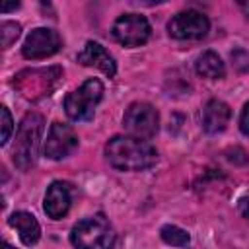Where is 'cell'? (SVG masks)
<instances>
[{
	"label": "cell",
	"mask_w": 249,
	"mask_h": 249,
	"mask_svg": "<svg viewBox=\"0 0 249 249\" xmlns=\"http://www.w3.org/2000/svg\"><path fill=\"white\" fill-rule=\"evenodd\" d=\"M115 239L117 233L103 214H93L80 220L70 231L74 249H113Z\"/></svg>",
	"instance_id": "cell-2"
},
{
	"label": "cell",
	"mask_w": 249,
	"mask_h": 249,
	"mask_svg": "<svg viewBox=\"0 0 249 249\" xmlns=\"http://www.w3.org/2000/svg\"><path fill=\"white\" fill-rule=\"evenodd\" d=\"M230 117H231V109H230L228 103H224L220 99H210L202 107V113H200L202 128L208 134L222 132L228 126V123H230Z\"/></svg>",
	"instance_id": "cell-13"
},
{
	"label": "cell",
	"mask_w": 249,
	"mask_h": 249,
	"mask_svg": "<svg viewBox=\"0 0 249 249\" xmlns=\"http://www.w3.org/2000/svg\"><path fill=\"white\" fill-rule=\"evenodd\" d=\"M0 35H2V45H4V49H8V47L18 39V35H19V25L14 23V21H4Z\"/></svg>",
	"instance_id": "cell-17"
},
{
	"label": "cell",
	"mask_w": 249,
	"mask_h": 249,
	"mask_svg": "<svg viewBox=\"0 0 249 249\" xmlns=\"http://www.w3.org/2000/svg\"><path fill=\"white\" fill-rule=\"evenodd\" d=\"M72 204V189L64 181H53L43 198V210L49 218L60 220L68 214Z\"/></svg>",
	"instance_id": "cell-11"
},
{
	"label": "cell",
	"mask_w": 249,
	"mask_h": 249,
	"mask_svg": "<svg viewBox=\"0 0 249 249\" xmlns=\"http://www.w3.org/2000/svg\"><path fill=\"white\" fill-rule=\"evenodd\" d=\"M239 8H241L243 12H247V14H249V2H239Z\"/></svg>",
	"instance_id": "cell-22"
},
{
	"label": "cell",
	"mask_w": 249,
	"mask_h": 249,
	"mask_svg": "<svg viewBox=\"0 0 249 249\" xmlns=\"http://www.w3.org/2000/svg\"><path fill=\"white\" fill-rule=\"evenodd\" d=\"M239 128L245 136H249V103H245L243 111H241V117H239Z\"/></svg>",
	"instance_id": "cell-19"
},
{
	"label": "cell",
	"mask_w": 249,
	"mask_h": 249,
	"mask_svg": "<svg viewBox=\"0 0 249 249\" xmlns=\"http://www.w3.org/2000/svg\"><path fill=\"white\" fill-rule=\"evenodd\" d=\"M196 74L208 80H222L226 76V66L222 62V58L214 53V51H204L196 62H195Z\"/></svg>",
	"instance_id": "cell-15"
},
{
	"label": "cell",
	"mask_w": 249,
	"mask_h": 249,
	"mask_svg": "<svg viewBox=\"0 0 249 249\" xmlns=\"http://www.w3.org/2000/svg\"><path fill=\"white\" fill-rule=\"evenodd\" d=\"M160 235L161 239L167 243V245H173V247H187L189 241H191V235L179 228V226H173V224H165L161 230H160Z\"/></svg>",
	"instance_id": "cell-16"
},
{
	"label": "cell",
	"mask_w": 249,
	"mask_h": 249,
	"mask_svg": "<svg viewBox=\"0 0 249 249\" xmlns=\"http://www.w3.org/2000/svg\"><path fill=\"white\" fill-rule=\"evenodd\" d=\"M210 29V21L202 12L196 10H185L175 14L167 23L169 37L177 41H196L206 37Z\"/></svg>",
	"instance_id": "cell-7"
},
{
	"label": "cell",
	"mask_w": 249,
	"mask_h": 249,
	"mask_svg": "<svg viewBox=\"0 0 249 249\" xmlns=\"http://www.w3.org/2000/svg\"><path fill=\"white\" fill-rule=\"evenodd\" d=\"M123 124L130 136L148 140L160 128V115L154 105H150L146 101H136V103H130L128 109L124 111Z\"/></svg>",
	"instance_id": "cell-6"
},
{
	"label": "cell",
	"mask_w": 249,
	"mask_h": 249,
	"mask_svg": "<svg viewBox=\"0 0 249 249\" xmlns=\"http://www.w3.org/2000/svg\"><path fill=\"white\" fill-rule=\"evenodd\" d=\"M0 115H2V136H0V144L6 146L10 136H12V130H14V121H12V115L6 107H0Z\"/></svg>",
	"instance_id": "cell-18"
},
{
	"label": "cell",
	"mask_w": 249,
	"mask_h": 249,
	"mask_svg": "<svg viewBox=\"0 0 249 249\" xmlns=\"http://www.w3.org/2000/svg\"><path fill=\"white\" fill-rule=\"evenodd\" d=\"M105 158L119 171H142L158 161V152L148 140L117 134L105 144Z\"/></svg>",
	"instance_id": "cell-1"
},
{
	"label": "cell",
	"mask_w": 249,
	"mask_h": 249,
	"mask_svg": "<svg viewBox=\"0 0 249 249\" xmlns=\"http://www.w3.org/2000/svg\"><path fill=\"white\" fill-rule=\"evenodd\" d=\"M78 62L84 66H93L109 78H113L117 74V64H115L113 56L105 51V47H101L95 41H88L84 45V49L78 53Z\"/></svg>",
	"instance_id": "cell-12"
},
{
	"label": "cell",
	"mask_w": 249,
	"mask_h": 249,
	"mask_svg": "<svg viewBox=\"0 0 249 249\" xmlns=\"http://www.w3.org/2000/svg\"><path fill=\"white\" fill-rule=\"evenodd\" d=\"M237 206H239V212H241V216L249 220V196H241Z\"/></svg>",
	"instance_id": "cell-20"
},
{
	"label": "cell",
	"mask_w": 249,
	"mask_h": 249,
	"mask_svg": "<svg viewBox=\"0 0 249 249\" xmlns=\"http://www.w3.org/2000/svg\"><path fill=\"white\" fill-rule=\"evenodd\" d=\"M111 33L115 41L124 47H140L150 39L152 27L148 19L140 14H123L115 19Z\"/></svg>",
	"instance_id": "cell-8"
},
{
	"label": "cell",
	"mask_w": 249,
	"mask_h": 249,
	"mask_svg": "<svg viewBox=\"0 0 249 249\" xmlns=\"http://www.w3.org/2000/svg\"><path fill=\"white\" fill-rule=\"evenodd\" d=\"M101 97H103V84L97 78H89L78 89L66 93L64 111L72 121H89Z\"/></svg>",
	"instance_id": "cell-4"
},
{
	"label": "cell",
	"mask_w": 249,
	"mask_h": 249,
	"mask_svg": "<svg viewBox=\"0 0 249 249\" xmlns=\"http://www.w3.org/2000/svg\"><path fill=\"white\" fill-rule=\"evenodd\" d=\"M2 249H16V247H12V245H8V243H4V245H2Z\"/></svg>",
	"instance_id": "cell-23"
},
{
	"label": "cell",
	"mask_w": 249,
	"mask_h": 249,
	"mask_svg": "<svg viewBox=\"0 0 249 249\" xmlns=\"http://www.w3.org/2000/svg\"><path fill=\"white\" fill-rule=\"evenodd\" d=\"M58 78H62V70L56 68V66H53V68H31V70L19 72L14 80V86L21 91L23 97L39 99V97L51 95Z\"/></svg>",
	"instance_id": "cell-5"
},
{
	"label": "cell",
	"mask_w": 249,
	"mask_h": 249,
	"mask_svg": "<svg viewBox=\"0 0 249 249\" xmlns=\"http://www.w3.org/2000/svg\"><path fill=\"white\" fill-rule=\"evenodd\" d=\"M78 148V134L70 124L53 123L45 140V156L51 160L68 158Z\"/></svg>",
	"instance_id": "cell-10"
},
{
	"label": "cell",
	"mask_w": 249,
	"mask_h": 249,
	"mask_svg": "<svg viewBox=\"0 0 249 249\" xmlns=\"http://www.w3.org/2000/svg\"><path fill=\"white\" fill-rule=\"evenodd\" d=\"M18 6H19L18 2H16V4H8V2H6V4H2V12H10V10H16Z\"/></svg>",
	"instance_id": "cell-21"
},
{
	"label": "cell",
	"mask_w": 249,
	"mask_h": 249,
	"mask_svg": "<svg viewBox=\"0 0 249 249\" xmlns=\"http://www.w3.org/2000/svg\"><path fill=\"white\" fill-rule=\"evenodd\" d=\"M60 47H62V39L54 29L37 27L25 37L21 54L29 60H41V58H47L58 53Z\"/></svg>",
	"instance_id": "cell-9"
},
{
	"label": "cell",
	"mask_w": 249,
	"mask_h": 249,
	"mask_svg": "<svg viewBox=\"0 0 249 249\" xmlns=\"http://www.w3.org/2000/svg\"><path fill=\"white\" fill-rule=\"evenodd\" d=\"M41 134H43V117L37 113H27L19 123L14 144V163L19 169H29L35 163Z\"/></svg>",
	"instance_id": "cell-3"
},
{
	"label": "cell",
	"mask_w": 249,
	"mask_h": 249,
	"mask_svg": "<svg viewBox=\"0 0 249 249\" xmlns=\"http://www.w3.org/2000/svg\"><path fill=\"white\" fill-rule=\"evenodd\" d=\"M8 224L18 230L19 239H21L23 245H27V247L35 245V243L39 241V237H41V226H39V222L35 220V216L29 214V212H23V210L14 212V214L8 218Z\"/></svg>",
	"instance_id": "cell-14"
}]
</instances>
